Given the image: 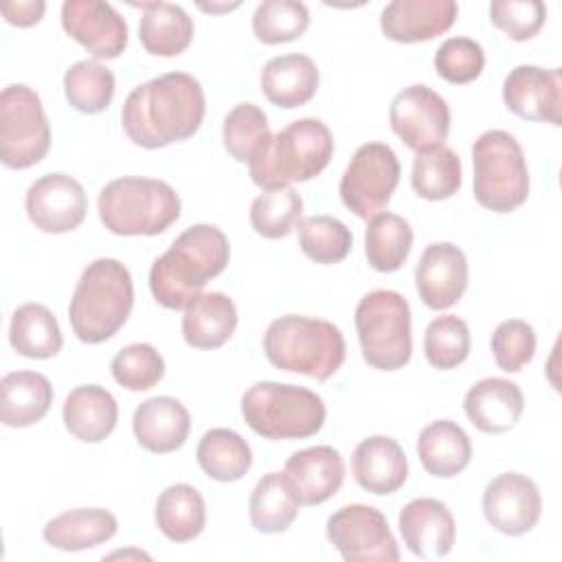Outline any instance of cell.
<instances>
[{"label": "cell", "mask_w": 562, "mask_h": 562, "mask_svg": "<svg viewBox=\"0 0 562 562\" xmlns=\"http://www.w3.org/2000/svg\"><path fill=\"white\" fill-rule=\"evenodd\" d=\"M204 110V90L193 75L165 72L127 94L121 125L134 145L160 149L191 138L202 125Z\"/></svg>", "instance_id": "6da1fadb"}, {"label": "cell", "mask_w": 562, "mask_h": 562, "mask_svg": "<svg viewBox=\"0 0 562 562\" xmlns=\"http://www.w3.org/2000/svg\"><path fill=\"white\" fill-rule=\"evenodd\" d=\"M228 237L213 224H193L182 231L169 250L149 268V290L167 310H184L206 281L228 266Z\"/></svg>", "instance_id": "7a4b0ae2"}, {"label": "cell", "mask_w": 562, "mask_h": 562, "mask_svg": "<svg viewBox=\"0 0 562 562\" xmlns=\"http://www.w3.org/2000/svg\"><path fill=\"white\" fill-rule=\"evenodd\" d=\"M134 307V283L130 270L112 257L90 261L70 299L68 318L81 342L99 345L112 338L130 318Z\"/></svg>", "instance_id": "3957f363"}, {"label": "cell", "mask_w": 562, "mask_h": 562, "mask_svg": "<svg viewBox=\"0 0 562 562\" xmlns=\"http://www.w3.org/2000/svg\"><path fill=\"white\" fill-rule=\"evenodd\" d=\"M334 138L318 119H299L272 134L248 160L250 178L263 191L307 182L316 178L331 160Z\"/></svg>", "instance_id": "277c9868"}, {"label": "cell", "mask_w": 562, "mask_h": 562, "mask_svg": "<svg viewBox=\"0 0 562 562\" xmlns=\"http://www.w3.org/2000/svg\"><path fill=\"white\" fill-rule=\"evenodd\" d=\"M263 351L272 367L325 382L342 367L347 345L334 323L285 314L268 325Z\"/></svg>", "instance_id": "5b68a950"}, {"label": "cell", "mask_w": 562, "mask_h": 562, "mask_svg": "<svg viewBox=\"0 0 562 562\" xmlns=\"http://www.w3.org/2000/svg\"><path fill=\"white\" fill-rule=\"evenodd\" d=\"M101 224L123 237L160 235L180 217V195L158 178L123 176L108 182L99 193Z\"/></svg>", "instance_id": "8992f818"}, {"label": "cell", "mask_w": 562, "mask_h": 562, "mask_svg": "<svg viewBox=\"0 0 562 562\" xmlns=\"http://www.w3.org/2000/svg\"><path fill=\"white\" fill-rule=\"evenodd\" d=\"M244 422L263 439H307L327 417L321 395L305 386L257 382L241 395Z\"/></svg>", "instance_id": "52a82bcc"}, {"label": "cell", "mask_w": 562, "mask_h": 562, "mask_svg": "<svg viewBox=\"0 0 562 562\" xmlns=\"http://www.w3.org/2000/svg\"><path fill=\"white\" fill-rule=\"evenodd\" d=\"M472 167L474 198L483 209L509 213L527 202L529 169L522 147L509 132H483L472 145Z\"/></svg>", "instance_id": "ba28073f"}, {"label": "cell", "mask_w": 562, "mask_h": 562, "mask_svg": "<svg viewBox=\"0 0 562 562\" xmlns=\"http://www.w3.org/2000/svg\"><path fill=\"white\" fill-rule=\"evenodd\" d=\"M356 331L369 367L395 371L411 360V307L400 292H367L356 305Z\"/></svg>", "instance_id": "9c48e42d"}, {"label": "cell", "mask_w": 562, "mask_h": 562, "mask_svg": "<svg viewBox=\"0 0 562 562\" xmlns=\"http://www.w3.org/2000/svg\"><path fill=\"white\" fill-rule=\"evenodd\" d=\"M50 149V125L37 92L11 83L0 94V160L9 169H29Z\"/></svg>", "instance_id": "30bf717a"}, {"label": "cell", "mask_w": 562, "mask_h": 562, "mask_svg": "<svg viewBox=\"0 0 562 562\" xmlns=\"http://www.w3.org/2000/svg\"><path fill=\"white\" fill-rule=\"evenodd\" d=\"M397 154L386 143H364L340 178V200L360 220H371L391 202L400 182Z\"/></svg>", "instance_id": "8fae6325"}, {"label": "cell", "mask_w": 562, "mask_h": 562, "mask_svg": "<svg viewBox=\"0 0 562 562\" xmlns=\"http://www.w3.org/2000/svg\"><path fill=\"white\" fill-rule=\"evenodd\" d=\"M327 540L347 562H397L400 549L386 516L362 503L336 509L327 518Z\"/></svg>", "instance_id": "7c38bea8"}, {"label": "cell", "mask_w": 562, "mask_h": 562, "mask_svg": "<svg viewBox=\"0 0 562 562\" xmlns=\"http://www.w3.org/2000/svg\"><path fill=\"white\" fill-rule=\"evenodd\" d=\"M389 121L395 136L419 154L446 143L450 132V108L432 88L413 83L393 97Z\"/></svg>", "instance_id": "4fadbf2b"}, {"label": "cell", "mask_w": 562, "mask_h": 562, "mask_svg": "<svg viewBox=\"0 0 562 562\" xmlns=\"http://www.w3.org/2000/svg\"><path fill=\"white\" fill-rule=\"evenodd\" d=\"M24 206L35 228L61 235L81 226L88 213V198L79 180L55 171L37 178L26 189Z\"/></svg>", "instance_id": "5bb4252c"}, {"label": "cell", "mask_w": 562, "mask_h": 562, "mask_svg": "<svg viewBox=\"0 0 562 562\" xmlns=\"http://www.w3.org/2000/svg\"><path fill=\"white\" fill-rule=\"evenodd\" d=\"M542 512L538 485L520 472H503L483 490V516L505 536H522L536 527Z\"/></svg>", "instance_id": "9a60e30c"}, {"label": "cell", "mask_w": 562, "mask_h": 562, "mask_svg": "<svg viewBox=\"0 0 562 562\" xmlns=\"http://www.w3.org/2000/svg\"><path fill=\"white\" fill-rule=\"evenodd\" d=\"M507 110L525 121L562 123V70L520 64L503 81Z\"/></svg>", "instance_id": "2e32d148"}, {"label": "cell", "mask_w": 562, "mask_h": 562, "mask_svg": "<svg viewBox=\"0 0 562 562\" xmlns=\"http://www.w3.org/2000/svg\"><path fill=\"white\" fill-rule=\"evenodd\" d=\"M61 26L94 59H116L127 46V22L101 0H66Z\"/></svg>", "instance_id": "e0dca14e"}, {"label": "cell", "mask_w": 562, "mask_h": 562, "mask_svg": "<svg viewBox=\"0 0 562 562\" xmlns=\"http://www.w3.org/2000/svg\"><path fill=\"white\" fill-rule=\"evenodd\" d=\"M415 285L419 299L430 310H448L459 303L468 288V259L463 250L450 241L426 246L415 268Z\"/></svg>", "instance_id": "ac0fdd59"}, {"label": "cell", "mask_w": 562, "mask_h": 562, "mask_svg": "<svg viewBox=\"0 0 562 562\" xmlns=\"http://www.w3.org/2000/svg\"><path fill=\"white\" fill-rule=\"evenodd\" d=\"M397 527L408 551L422 560H439L452 551L454 518L448 505L437 498H413L406 503Z\"/></svg>", "instance_id": "d6986e66"}, {"label": "cell", "mask_w": 562, "mask_h": 562, "mask_svg": "<svg viewBox=\"0 0 562 562\" xmlns=\"http://www.w3.org/2000/svg\"><path fill=\"white\" fill-rule=\"evenodd\" d=\"M457 15L459 4L452 0H393L382 9L380 26L386 40L415 44L446 33Z\"/></svg>", "instance_id": "ffe728a7"}, {"label": "cell", "mask_w": 562, "mask_h": 562, "mask_svg": "<svg viewBox=\"0 0 562 562\" xmlns=\"http://www.w3.org/2000/svg\"><path fill=\"white\" fill-rule=\"evenodd\" d=\"M301 505H321L329 501L345 481V461L331 446H312L296 450L283 468Z\"/></svg>", "instance_id": "44dd1931"}, {"label": "cell", "mask_w": 562, "mask_h": 562, "mask_svg": "<svg viewBox=\"0 0 562 562\" xmlns=\"http://www.w3.org/2000/svg\"><path fill=\"white\" fill-rule=\"evenodd\" d=\"M189 428L191 417L187 406L169 395H156L140 402L132 417V430L138 446L156 454L182 448L189 437Z\"/></svg>", "instance_id": "7402d4cb"}, {"label": "cell", "mask_w": 562, "mask_h": 562, "mask_svg": "<svg viewBox=\"0 0 562 562\" xmlns=\"http://www.w3.org/2000/svg\"><path fill=\"white\" fill-rule=\"evenodd\" d=\"M356 483L378 496L397 492L408 479V461L402 446L384 435L362 439L351 457Z\"/></svg>", "instance_id": "603a6c76"}, {"label": "cell", "mask_w": 562, "mask_h": 562, "mask_svg": "<svg viewBox=\"0 0 562 562\" xmlns=\"http://www.w3.org/2000/svg\"><path fill=\"white\" fill-rule=\"evenodd\" d=\"M525 397L516 382L505 378H485L472 384L463 397L468 419L487 435L507 432L522 415Z\"/></svg>", "instance_id": "cb8c5ba5"}, {"label": "cell", "mask_w": 562, "mask_h": 562, "mask_svg": "<svg viewBox=\"0 0 562 562\" xmlns=\"http://www.w3.org/2000/svg\"><path fill=\"white\" fill-rule=\"evenodd\" d=\"M318 68L312 57L288 53L266 61L259 83L266 99L283 110H294L314 99L318 90Z\"/></svg>", "instance_id": "d4e9b609"}, {"label": "cell", "mask_w": 562, "mask_h": 562, "mask_svg": "<svg viewBox=\"0 0 562 562\" xmlns=\"http://www.w3.org/2000/svg\"><path fill=\"white\" fill-rule=\"evenodd\" d=\"M61 417L72 437L86 443H101L116 426L119 404L108 389L99 384H81L68 393Z\"/></svg>", "instance_id": "484cf974"}, {"label": "cell", "mask_w": 562, "mask_h": 562, "mask_svg": "<svg viewBox=\"0 0 562 562\" xmlns=\"http://www.w3.org/2000/svg\"><path fill=\"white\" fill-rule=\"evenodd\" d=\"M237 327V307L224 292H202L182 316V338L193 349L222 347Z\"/></svg>", "instance_id": "4316f807"}, {"label": "cell", "mask_w": 562, "mask_h": 562, "mask_svg": "<svg viewBox=\"0 0 562 562\" xmlns=\"http://www.w3.org/2000/svg\"><path fill=\"white\" fill-rule=\"evenodd\" d=\"M119 529V520L103 507H79L50 518L44 525V540L59 551H86L108 542Z\"/></svg>", "instance_id": "83f0119b"}, {"label": "cell", "mask_w": 562, "mask_h": 562, "mask_svg": "<svg viewBox=\"0 0 562 562\" xmlns=\"http://www.w3.org/2000/svg\"><path fill=\"white\" fill-rule=\"evenodd\" d=\"M53 404V386L37 371H13L0 380V422L9 428L37 424Z\"/></svg>", "instance_id": "f1b7e54d"}, {"label": "cell", "mask_w": 562, "mask_h": 562, "mask_svg": "<svg viewBox=\"0 0 562 562\" xmlns=\"http://www.w3.org/2000/svg\"><path fill=\"white\" fill-rule=\"evenodd\" d=\"M417 457L428 474L437 479H452L468 468L472 459V443L459 424L437 419L419 432Z\"/></svg>", "instance_id": "f546056e"}, {"label": "cell", "mask_w": 562, "mask_h": 562, "mask_svg": "<svg viewBox=\"0 0 562 562\" xmlns=\"http://www.w3.org/2000/svg\"><path fill=\"white\" fill-rule=\"evenodd\" d=\"M143 9L138 37L149 55L176 57L184 53L193 40V20L180 4L140 2Z\"/></svg>", "instance_id": "4dcf8cb0"}, {"label": "cell", "mask_w": 562, "mask_h": 562, "mask_svg": "<svg viewBox=\"0 0 562 562\" xmlns=\"http://www.w3.org/2000/svg\"><path fill=\"white\" fill-rule=\"evenodd\" d=\"M158 531L171 542L198 538L206 525V505L202 494L189 483H176L160 492L154 509Z\"/></svg>", "instance_id": "1f68e13d"}, {"label": "cell", "mask_w": 562, "mask_h": 562, "mask_svg": "<svg viewBox=\"0 0 562 562\" xmlns=\"http://www.w3.org/2000/svg\"><path fill=\"white\" fill-rule=\"evenodd\" d=\"M9 342L24 358L46 360L61 351L64 338L55 314L46 305L24 303L11 314Z\"/></svg>", "instance_id": "d6a6232c"}, {"label": "cell", "mask_w": 562, "mask_h": 562, "mask_svg": "<svg viewBox=\"0 0 562 562\" xmlns=\"http://www.w3.org/2000/svg\"><path fill=\"white\" fill-rule=\"evenodd\" d=\"M301 503L283 472L263 474L248 501V516L257 531L281 533L299 516Z\"/></svg>", "instance_id": "836d02e7"}, {"label": "cell", "mask_w": 562, "mask_h": 562, "mask_svg": "<svg viewBox=\"0 0 562 562\" xmlns=\"http://www.w3.org/2000/svg\"><path fill=\"white\" fill-rule=\"evenodd\" d=\"M195 457L202 472L220 483L239 481L252 465L248 441L231 428L206 430L198 441Z\"/></svg>", "instance_id": "e575fe53"}, {"label": "cell", "mask_w": 562, "mask_h": 562, "mask_svg": "<svg viewBox=\"0 0 562 562\" xmlns=\"http://www.w3.org/2000/svg\"><path fill=\"white\" fill-rule=\"evenodd\" d=\"M413 248V228L397 213H378L364 228V255L373 270L395 272Z\"/></svg>", "instance_id": "d590c367"}, {"label": "cell", "mask_w": 562, "mask_h": 562, "mask_svg": "<svg viewBox=\"0 0 562 562\" xmlns=\"http://www.w3.org/2000/svg\"><path fill=\"white\" fill-rule=\"evenodd\" d=\"M461 176L459 156L450 147L439 145L415 156L411 184L419 198L439 202L452 198L461 189Z\"/></svg>", "instance_id": "8d00e7d4"}, {"label": "cell", "mask_w": 562, "mask_h": 562, "mask_svg": "<svg viewBox=\"0 0 562 562\" xmlns=\"http://www.w3.org/2000/svg\"><path fill=\"white\" fill-rule=\"evenodd\" d=\"M114 75L94 59L75 61L64 75V94L68 103L83 114L103 112L114 99Z\"/></svg>", "instance_id": "74e56055"}, {"label": "cell", "mask_w": 562, "mask_h": 562, "mask_svg": "<svg viewBox=\"0 0 562 562\" xmlns=\"http://www.w3.org/2000/svg\"><path fill=\"white\" fill-rule=\"evenodd\" d=\"M299 246L303 255L316 263L329 266L342 261L353 246L351 231L331 215H310L301 217L299 224Z\"/></svg>", "instance_id": "f35d334b"}, {"label": "cell", "mask_w": 562, "mask_h": 562, "mask_svg": "<svg viewBox=\"0 0 562 562\" xmlns=\"http://www.w3.org/2000/svg\"><path fill=\"white\" fill-rule=\"evenodd\" d=\"M303 213V200L292 187L268 189L250 204V226L266 239L288 237Z\"/></svg>", "instance_id": "ab89813d"}, {"label": "cell", "mask_w": 562, "mask_h": 562, "mask_svg": "<svg viewBox=\"0 0 562 562\" xmlns=\"http://www.w3.org/2000/svg\"><path fill=\"white\" fill-rule=\"evenodd\" d=\"M310 26V11L299 0H263L252 13V33L263 44H283L301 37Z\"/></svg>", "instance_id": "60d3db41"}, {"label": "cell", "mask_w": 562, "mask_h": 562, "mask_svg": "<svg viewBox=\"0 0 562 562\" xmlns=\"http://www.w3.org/2000/svg\"><path fill=\"white\" fill-rule=\"evenodd\" d=\"M270 136L268 116L255 103H237L222 125L224 147L237 162H248Z\"/></svg>", "instance_id": "b9f144b4"}, {"label": "cell", "mask_w": 562, "mask_h": 562, "mask_svg": "<svg viewBox=\"0 0 562 562\" xmlns=\"http://www.w3.org/2000/svg\"><path fill=\"white\" fill-rule=\"evenodd\" d=\"M424 353L430 367L448 371L459 367L470 353V329L454 314L437 316L424 334Z\"/></svg>", "instance_id": "7bdbcfd3"}, {"label": "cell", "mask_w": 562, "mask_h": 562, "mask_svg": "<svg viewBox=\"0 0 562 562\" xmlns=\"http://www.w3.org/2000/svg\"><path fill=\"white\" fill-rule=\"evenodd\" d=\"M112 378L127 391H149L165 375V360L149 342L123 347L110 364Z\"/></svg>", "instance_id": "ee69618b"}, {"label": "cell", "mask_w": 562, "mask_h": 562, "mask_svg": "<svg viewBox=\"0 0 562 562\" xmlns=\"http://www.w3.org/2000/svg\"><path fill=\"white\" fill-rule=\"evenodd\" d=\"M435 70L448 83H470L485 66L483 46L470 37H450L435 53Z\"/></svg>", "instance_id": "f6af8a7d"}, {"label": "cell", "mask_w": 562, "mask_h": 562, "mask_svg": "<svg viewBox=\"0 0 562 562\" xmlns=\"http://www.w3.org/2000/svg\"><path fill=\"white\" fill-rule=\"evenodd\" d=\"M492 353L498 369L518 373L536 353V331L527 321H503L492 334Z\"/></svg>", "instance_id": "bcb514c9"}, {"label": "cell", "mask_w": 562, "mask_h": 562, "mask_svg": "<svg viewBox=\"0 0 562 562\" xmlns=\"http://www.w3.org/2000/svg\"><path fill=\"white\" fill-rule=\"evenodd\" d=\"M490 20L514 42H527L542 29L547 7L540 0H494Z\"/></svg>", "instance_id": "7dc6e473"}, {"label": "cell", "mask_w": 562, "mask_h": 562, "mask_svg": "<svg viewBox=\"0 0 562 562\" xmlns=\"http://www.w3.org/2000/svg\"><path fill=\"white\" fill-rule=\"evenodd\" d=\"M46 11V2L42 0H24V2H7L2 4V15L9 24L26 29L42 20Z\"/></svg>", "instance_id": "c3c4849f"}, {"label": "cell", "mask_w": 562, "mask_h": 562, "mask_svg": "<svg viewBox=\"0 0 562 562\" xmlns=\"http://www.w3.org/2000/svg\"><path fill=\"white\" fill-rule=\"evenodd\" d=\"M202 11H231V9H237L239 2H233V4H198Z\"/></svg>", "instance_id": "681fc988"}]
</instances>
